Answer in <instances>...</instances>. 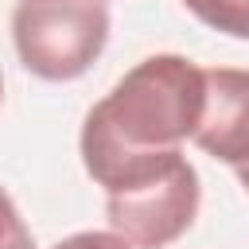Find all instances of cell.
Returning <instances> with one entry per match:
<instances>
[{
  "instance_id": "cell-1",
  "label": "cell",
  "mask_w": 249,
  "mask_h": 249,
  "mask_svg": "<svg viewBox=\"0 0 249 249\" xmlns=\"http://www.w3.org/2000/svg\"><path fill=\"white\" fill-rule=\"evenodd\" d=\"M206 113V70L187 54L140 58L93 109L121 144L128 148H179L195 140Z\"/></svg>"
},
{
  "instance_id": "cell-6",
  "label": "cell",
  "mask_w": 249,
  "mask_h": 249,
  "mask_svg": "<svg viewBox=\"0 0 249 249\" xmlns=\"http://www.w3.org/2000/svg\"><path fill=\"white\" fill-rule=\"evenodd\" d=\"M0 249H35V237L4 187H0Z\"/></svg>"
},
{
  "instance_id": "cell-9",
  "label": "cell",
  "mask_w": 249,
  "mask_h": 249,
  "mask_svg": "<svg viewBox=\"0 0 249 249\" xmlns=\"http://www.w3.org/2000/svg\"><path fill=\"white\" fill-rule=\"evenodd\" d=\"M0 101H4V78H0Z\"/></svg>"
},
{
  "instance_id": "cell-8",
  "label": "cell",
  "mask_w": 249,
  "mask_h": 249,
  "mask_svg": "<svg viewBox=\"0 0 249 249\" xmlns=\"http://www.w3.org/2000/svg\"><path fill=\"white\" fill-rule=\"evenodd\" d=\"M237 179H241V187L249 191V163H245V167H237Z\"/></svg>"
},
{
  "instance_id": "cell-4",
  "label": "cell",
  "mask_w": 249,
  "mask_h": 249,
  "mask_svg": "<svg viewBox=\"0 0 249 249\" xmlns=\"http://www.w3.org/2000/svg\"><path fill=\"white\" fill-rule=\"evenodd\" d=\"M195 144L218 163H249V70L214 66L206 70V113Z\"/></svg>"
},
{
  "instance_id": "cell-7",
  "label": "cell",
  "mask_w": 249,
  "mask_h": 249,
  "mask_svg": "<svg viewBox=\"0 0 249 249\" xmlns=\"http://www.w3.org/2000/svg\"><path fill=\"white\" fill-rule=\"evenodd\" d=\"M51 249H132V245L113 230H82V233H70L62 241H54Z\"/></svg>"
},
{
  "instance_id": "cell-2",
  "label": "cell",
  "mask_w": 249,
  "mask_h": 249,
  "mask_svg": "<svg viewBox=\"0 0 249 249\" xmlns=\"http://www.w3.org/2000/svg\"><path fill=\"white\" fill-rule=\"evenodd\" d=\"M12 43L43 82L82 78L109 43L105 0H19L12 12Z\"/></svg>"
},
{
  "instance_id": "cell-3",
  "label": "cell",
  "mask_w": 249,
  "mask_h": 249,
  "mask_svg": "<svg viewBox=\"0 0 249 249\" xmlns=\"http://www.w3.org/2000/svg\"><path fill=\"white\" fill-rule=\"evenodd\" d=\"M198 202H202L198 171L179 152L163 171H156L140 187L105 195V214L109 230L121 233L132 249H163L195 226Z\"/></svg>"
},
{
  "instance_id": "cell-5",
  "label": "cell",
  "mask_w": 249,
  "mask_h": 249,
  "mask_svg": "<svg viewBox=\"0 0 249 249\" xmlns=\"http://www.w3.org/2000/svg\"><path fill=\"white\" fill-rule=\"evenodd\" d=\"M183 8L222 35L249 39V0H183Z\"/></svg>"
}]
</instances>
